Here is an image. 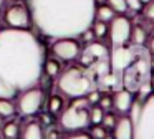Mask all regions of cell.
I'll return each instance as SVG.
<instances>
[{
	"label": "cell",
	"instance_id": "cell-16",
	"mask_svg": "<svg viewBox=\"0 0 154 139\" xmlns=\"http://www.w3.org/2000/svg\"><path fill=\"white\" fill-rule=\"evenodd\" d=\"M47 109H48V113H50L51 116H55V114H60L61 111L65 109V98H63V94H58V93H55V94H51L50 98H48V101H47Z\"/></svg>",
	"mask_w": 154,
	"mask_h": 139
},
{
	"label": "cell",
	"instance_id": "cell-27",
	"mask_svg": "<svg viewBox=\"0 0 154 139\" xmlns=\"http://www.w3.org/2000/svg\"><path fill=\"white\" fill-rule=\"evenodd\" d=\"M116 119H118V116L114 114V113H104L101 124H103L106 129H113L114 124H116Z\"/></svg>",
	"mask_w": 154,
	"mask_h": 139
},
{
	"label": "cell",
	"instance_id": "cell-8",
	"mask_svg": "<svg viewBox=\"0 0 154 139\" xmlns=\"http://www.w3.org/2000/svg\"><path fill=\"white\" fill-rule=\"evenodd\" d=\"M143 50H144V46H137V45H133V43L114 46V48L111 50V56H109L111 71L121 78V73L139 56V53L143 51Z\"/></svg>",
	"mask_w": 154,
	"mask_h": 139
},
{
	"label": "cell",
	"instance_id": "cell-28",
	"mask_svg": "<svg viewBox=\"0 0 154 139\" xmlns=\"http://www.w3.org/2000/svg\"><path fill=\"white\" fill-rule=\"evenodd\" d=\"M143 0H126V7L129 12H141V8H143Z\"/></svg>",
	"mask_w": 154,
	"mask_h": 139
},
{
	"label": "cell",
	"instance_id": "cell-5",
	"mask_svg": "<svg viewBox=\"0 0 154 139\" xmlns=\"http://www.w3.org/2000/svg\"><path fill=\"white\" fill-rule=\"evenodd\" d=\"M91 103L88 101L86 96L81 98H73L71 103L60 113V126L63 131L68 132H78L86 129L90 122V108Z\"/></svg>",
	"mask_w": 154,
	"mask_h": 139
},
{
	"label": "cell",
	"instance_id": "cell-6",
	"mask_svg": "<svg viewBox=\"0 0 154 139\" xmlns=\"http://www.w3.org/2000/svg\"><path fill=\"white\" fill-rule=\"evenodd\" d=\"M133 139H154V93L143 99L141 111L133 122Z\"/></svg>",
	"mask_w": 154,
	"mask_h": 139
},
{
	"label": "cell",
	"instance_id": "cell-38",
	"mask_svg": "<svg viewBox=\"0 0 154 139\" xmlns=\"http://www.w3.org/2000/svg\"><path fill=\"white\" fill-rule=\"evenodd\" d=\"M0 30H2V28H0Z\"/></svg>",
	"mask_w": 154,
	"mask_h": 139
},
{
	"label": "cell",
	"instance_id": "cell-11",
	"mask_svg": "<svg viewBox=\"0 0 154 139\" xmlns=\"http://www.w3.org/2000/svg\"><path fill=\"white\" fill-rule=\"evenodd\" d=\"M51 51H53L57 60H60L63 63H71L76 61L78 55L81 51V45L78 42V38H57L53 40Z\"/></svg>",
	"mask_w": 154,
	"mask_h": 139
},
{
	"label": "cell",
	"instance_id": "cell-13",
	"mask_svg": "<svg viewBox=\"0 0 154 139\" xmlns=\"http://www.w3.org/2000/svg\"><path fill=\"white\" fill-rule=\"evenodd\" d=\"M111 131H113L114 139H133V121H131V118L128 114L119 116Z\"/></svg>",
	"mask_w": 154,
	"mask_h": 139
},
{
	"label": "cell",
	"instance_id": "cell-2",
	"mask_svg": "<svg viewBox=\"0 0 154 139\" xmlns=\"http://www.w3.org/2000/svg\"><path fill=\"white\" fill-rule=\"evenodd\" d=\"M32 23L47 38H78L94 22V0H28Z\"/></svg>",
	"mask_w": 154,
	"mask_h": 139
},
{
	"label": "cell",
	"instance_id": "cell-30",
	"mask_svg": "<svg viewBox=\"0 0 154 139\" xmlns=\"http://www.w3.org/2000/svg\"><path fill=\"white\" fill-rule=\"evenodd\" d=\"M60 137H61V134L57 129H50L48 132H45V139H60Z\"/></svg>",
	"mask_w": 154,
	"mask_h": 139
},
{
	"label": "cell",
	"instance_id": "cell-26",
	"mask_svg": "<svg viewBox=\"0 0 154 139\" xmlns=\"http://www.w3.org/2000/svg\"><path fill=\"white\" fill-rule=\"evenodd\" d=\"M106 3L114 10L116 13H124L128 10L126 7V0H106Z\"/></svg>",
	"mask_w": 154,
	"mask_h": 139
},
{
	"label": "cell",
	"instance_id": "cell-34",
	"mask_svg": "<svg viewBox=\"0 0 154 139\" xmlns=\"http://www.w3.org/2000/svg\"><path fill=\"white\" fill-rule=\"evenodd\" d=\"M94 3H96V5H101V3H106V0H94Z\"/></svg>",
	"mask_w": 154,
	"mask_h": 139
},
{
	"label": "cell",
	"instance_id": "cell-18",
	"mask_svg": "<svg viewBox=\"0 0 154 139\" xmlns=\"http://www.w3.org/2000/svg\"><path fill=\"white\" fill-rule=\"evenodd\" d=\"M43 73L48 76V78L57 79L58 75L61 73V66H60V60L55 58H47L43 61Z\"/></svg>",
	"mask_w": 154,
	"mask_h": 139
},
{
	"label": "cell",
	"instance_id": "cell-9",
	"mask_svg": "<svg viewBox=\"0 0 154 139\" xmlns=\"http://www.w3.org/2000/svg\"><path fill=\"white\" fill-rule=\"evenodd\" d=\"M131 28H133L131 20L128 18V17H124L123 13H118V15L108 23V38H109L111 48L129 43Z\"/></svg>",
	"mask_w": 154,
	"mask_h": 139
},
{
	"label": "cell",
	"instance_id": "cell-29",
	"mask_svg": "<svg viewBox=\"0 0 154 139\" xmlns=\"http://www.w3.org/2000/svg\"><path fill=\"white\" fill-rule=\"evenodd\" d=\"M63 139H93L90 134H86V132H83V131H78V132H71L70 136H66V137H63Z\"/></svg>",
	"mask_w": 154,
	"mask_h": 139
},
{
	"label": "cell",
	"instance_id": "cell-33",
	"mask_svg": "<svg viewBox=\"0 0 154 139\" xmlns=\"http://www.w3.org/2000/svg\"><path fill=\"white\" fill-rule=\"evenodd\" d=\"M4 7H5V0H0V12L4 10Z\"/></svg>",
	"mask_w": 154,
	"mask_h": 139
},
{
	"label": "cell",
	"instance_id": "cell-21",
	"mask_svg": "<svg viewBox=\"0 0 154 139\" xmlns=\"http://www.w3.org/2000/svg\"><path fill=\"white\" fill-rule=\"evenodd\" d=\"M91 30H93L94 38H98V40H103V38L108 36V23L106 22L94 20V22L91 23Z\"/></svg>",
	"mask_w": 154,
	"mask_h": 139
},
{
	"label": "cell",
	"instance_id": "cell-31",
	"mask_svg": "<svg viewBox=\"0 0 154 139\" xmlns=\"http://www.w3.org/2000/svg\"><path fill=\"white\" fill-rule=\"evenodd\" d=\"M151 88H152V93H154V58H151Z\"/></svg>",
	"mask_w": 154,
	"mask_h": 139
},
{
	"label": "cell",
	"instance_id": "cell-23",
	"mask_svg": "<svg viewBox=\"0 0 154 139\" xmlns=\"http://www.w3.org/2000/svg\"><path fill=\"white\" fill-rule=\"evenodd\" d=\"M96 104L100 106L104 113L109 111V109H113V96H111V94H101Z\"/></svg>",
	"mask_w": 154,
	"mask_h": 139
},
{
	"label": "cell",
	"instance_id": "cell-14",
	"mask_svg": "<svg viewBox=\"0 0 154 139\" xmlns=\"http://www.w3.org/2000/svg\"><path fill=\"white\" fill-rule=\"evenodd\" d=\"M22 139H45V129L40 121H28L22 128Z\"/></svg>",
	"mask_w": 154,
	"mask_h": 139
},
{
	"label": "cell",
	"instance_id": "cell-4",
	"mask_svg": "<svg viewBox=\"0 0 154 139\" xmlns=\"http://www.w3.org/2000/svg\"><path fill=\"white\" fill-rule=\"evenodd\" d=\"M151 53L144 48L136 60L121 73V85L124 89L137 94L141 99L152 93L151 88Z\"/></svg>",
	"mask_w": 154,
	"mask_h": 139
},
{
	"label": "cell",
	"instance_id": "cell-10",
	"mask_svg": "<svg viewBox=\"0 0 154 139\" xmlns=\"http://www.w3.org/2000/svg\"><path fill=\"white\" fill-rule=\"evenodd\" d=\"M4 22L7 23L8 28L30 30L33 26L30 8L25 3H14V5L7 7L4 12Z\"/></svg>",
	"mask_w": 154,
	"mask_h": 139
},
{
	"label": "cell",
	"instance_id": "cell-12",
	"mask_svg": "<svg viewBox=\"0 0 154 139\" xmlns=\"http://www.w3.org/2000/svg\"><path fill=\"white\" fill-rule=\"evenodd\" d=\"M111 96H113V109L119 111L121 114H128V111H129L131 104L134 101V93L123 88V89H116Z\"/></svg>",
	"mask_w": 154,
	"mask_h": 139
},
{
	"label": "cell",
	"instance_id": "cell-25",
	"mask_svg": "<svg viewBox=\"0 0 154 139\" xmlns=\"http://www.w3.org/2000/svg\"><path fill=\"white\" fill-rule=\"evenodd\" d=\"M106 134H108V129L103 124H93V128L90 131V136L93 139H103Z\"/></svg>",
	"mask_w": 154,
	"mask_h": 139
},
{
	"label": "cell",
	"instance_id": "cell-1",
	"mask_svg": "<svg viewBox=\"0 0 154 139\" xmlns=\"http://www.w3.org/2000/svg\"><path fill=\"white\" fill-rule=\"evenodd\" d=\"M45 51L30 30H0V98H17L37 86L43 75Z\"/></svg>",
	"mask_w": 154,
	"mask_h": 139
},
{
	"label": "cell",
	"instance_id": "cell-7",
	"mask_svg": "<svg viewBox=\"0 0 154 139\" xmlns=\"http://www.w3.org/2000/svg\"><path fill=\"white\" fill-rule=\"evenodd\" d=\"M45 104V91L40 86H32V88L22 91L17 96V113L22 118H32L42 109Z\"/></svg>",
	"mask_w": 154,
	"mask_h": 139
},
{
	"label": "cell",
	"instance_id": "cell-24",
	"mask_svg": "<svg viewBox=\"0 0 154 139\" xmlns=\"http://www.w3.org/2000/svg\"><path fill=\"white\" fill-rule=\"evenodd\" d=\"M143 15L146 17L149 22H154V0H146L143 3Z\"/></svg>",
	"mask_w": 154,
	"mask_h": 139
},
{
	"label": "cell",
	"instance_id": "cell-3",
	"mask_svg": "<svg viewBox=\"0 0 154 139\" xmlns=\"http://www.w3.org/2000/svg\"><path fill=\"white\" fill-rule=\"evenodd\" d=\"M98 85H100V78L94 75V71L80 63L68 66L57 78L58 91L71 99L90 94L91 91L98 89Z\"/></svg>",
	"mask_w": 154,
	"mask_h": 139
},
{
	"label": "cell",
	"instance_id": "cell-17",
	"mask_svg": "<svg viewBox=\"0 0 154 139\" xmlns=\"http://www.w3.org/2000/svg\"><path fill=\"white\" fill-rule=\"evenodd\" d=\"M116 15H118V13L114 12L108 3L96 5V10H94V20H101V22H106V23H109Z\"/></svg>",
	"mask_w": 154,
	"mask_h": 139
},
{
	"label": "cell",
	"instance_id": "cell-20",
	"mask_svg": "<svg viewBox=\"0 0 154 139\" xmlns=\"http://www.w3.org/2000/svg\"><path fill=\"white\" fill-rule=\"evenodd\" d=\"M17 113V106L10 98H0V116L2 118H12Z\"/></svg>",
	"mask_w": 154,
	"mask_h": 139
},
{
	"label": "cell",
	"instance_id": "cell-15",
	"mask_svg": "<svg viewBox=\"0 0 154 139\" xmlns=\"http://www.w3.org/2000/svg\"><path fill=\"white\" fill-rule=\"evenodd\" d=\"M20 132L22 128L18 119H10V121L4 122V126H2V134H4L5 139H17L20 137Z\"/></svg>",
	"mask_w": 154,
	"mask_h": 139
},
{
	"label": "cell",
	"instance_id": "cell-35",
	"mask_svg": "<svg viewBox=\"0 0 154 139\" xmlns=\"http://www.w3.org/2000/svg\"><path fill=\"white\" fill-rule=\"evenodd\" d=\"M103 139H114V137H113V134H111V136H109V134H106V136H104Z\"/></svg>",
	"mask_w": 154,
	"mask_h": 139
},
{
	"label": "cell",
	"instance_id": "cell-19",
	"mask_svg": "<svg viewBox=\"0 0 154 139\" xmlns=\"http://www.w3.org/2000/svg\"><path fill=\"white\" fill-rule=\"evenodd\" d=\"M133 45H137V46H144L147 42V32L144 26L141 25H134L131 28V40H129Z\"/></svg>",
	"mask_w": 154,
	"mask_h": 139
},
{
	"label": "cell",
	"instance_id": "cell-32",
	"mask_svg": "<svg viewBox=\"0 0 154 139\" xmlns=\"http://www.w3.org/2000/svg\"><path fill=\"white\" fill-rule=\"evenodd\" d=\"M149 53H151V58H154V36L151 38V42H149Z\"/></svg>",
	"mask_w": 154,
	"mask_h": 139
},
{
	"label": "cell",
	"instance_id": "cell-36",
	"mask_svg": "<svg viewBox=\"0 0 154 139\" xmlns=\"http://www.w3.org/2000/svg\"><path fill=\"white\" fill-rule=\"evenodd\" d=\"M2 126H4V118L0 116V129H2Z\"/></svg>",
	"mask_w": 154,
	"mask_h": 139
},
{
	"label": "cell",
	"instance_id": "cell-22",
	"mask_svg": "<svg viewBox=\"0 0 154 139\" xmlns=\"http://www.w3.org/2000/svg\"><path fill=\"white\" fill-rule=\"evenodd\" d=\"M103 116H104V111L98 104H93L90 108V122L91 124H101Z\"/></svg>",
	"mask_w": 154,
	"mask_h": 139
},
{
	"label": "cell",
	"instance_id": "cell-37",
	"mask_svg": "<svg viewBox=\"0 0 154 139\" xmlns=\"http://www.w3.org/2000/svg\"><path fill=\"white\" fill-rule=\"evenodd\" d=\"M143 2H146V0H143Z\"/></svg>",
	"mask_w": 154,
	"mask_h": 139
}]
</instances>
